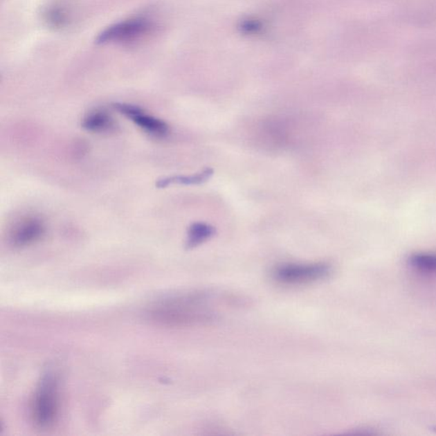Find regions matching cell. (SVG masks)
<instances>
[{
  "mask_svg": "<svg viewBox=\"0 0 436 436\" xmlns=\"http://www.w3.org/2000/svg\"><path fill=\"white\" fill-rule=\"evenodd\" d=\"M152 22L145 18H132L119 24L110 26L105 31L100 33L97 38L98 44L111 42L131 43L143 38V36L152 32Z\"/></svg>",
  "mask_w": 436,
  "mask_h": 436,
  "instance_id": "cell-4",
  "label": "cell"
},
{
  "mask_svg": "<svg viewBox=\"0 0 436 436\" xmlns=\"http://www.w3.org/2000/svg\"><path fill=\"white\" fill-rule=\"evenodd\" d=\"M46 227L39 217L24 218L14 227L10 233V242L15 247L33 245L43 237Z\"/></svg>",
  "mask_w": 436,
  "mask_h": 436,
  "instance_id": "cell-6",
  "label": "cell"
},
{
  "mask_svg": "<svg viewBox=\"0 0 436 436\" xmlns=\"http://www.w3.org/2000/svg\"><path fill=\"white\" fill-rule=\"evenodd\" d=\"M58 381L53 373L43 376L33 394L31 417L33 424L42 430L53 427L59 416Z\"/></svg>",
  "mask_w": 436,
  "mask_h": 436,
  "instance_id": "cell-2",
  "label": "cell"
},
{
  "mask_svg": "<svg viewBox=\"0 0 436 436\" xmlns=\"http://www.w3.org/2000/svg\"><path fill=\"white\" fill-rule=\"evenodd\" d=\"M82 127L91 132H106L112 130L114 121L105 111L96 110L84 118Z\"/></svg>",
  "mask_w": 436,
  "mask_h": 436,
  "instance_id": "cell-7",
  "label": "cell"
},
{
  "mask_svg": "<svg viewBox=\"0 0 436 436\" xmlns=\"http://www.w3.org/2000/svg\"><path fill=\"white\" fill-rule=\"evenodd\" d=\"M114 108L150 135L164 136L169 132V127L165 122L144 113L138 106L116 103Z\"/></svg>",
  "mask_w": 436,
  "mask_h": 436,
  "instance_id": "cell-5",
  "label": "cell"
},
{
  "mask_svg": "<svg viewBox=\"0 0 436 436\" xmlns=\"http://www.w3.org/2000/svg\"><path fill=\"white\" fill-rule=\"evenodd\" d=\"M431 430L435 432V433L436 434V426H433L431 428Z\"/></svg>",
  "mask_w": 436,
  "mask_h": 436,
  "instance_id": "cell-13",
  "label": "cell"
},
{
  "mask_svg": "<svg viewBox=\"0 0 436 436\" xmlns=\"http://www.w3.org/2000/svg\"><path fill=\"white\" fill-rule=\"evenodd\" d=\"M239 28L240 31L245 33V35H257L258 33L262 31V25L260 21L248 18V19H245L240 22Z\"/></svg>",
  "mask_w": 436,
  "mask_h": 436,
  "instance_id": "cell-12",
  "label": "cell"
},
{
  "mask_svg": "<svg viewBox=\"0 0 436 436\" xmlns=\"http://www.w3.org/2000/svg\"><path fill=\"white\" fill-rule=\"evenodd\" d=\"M232 299L209 291H188L155 302L147 310V316L155 323L166 327L201 326L217 320L221 302Z\"/></svg>",
  "mask_w": 436,
  "mask_h": 436,
  "instance_id": "cell-1",
  "label": "cell"
},
{
  "mask_svg": "<svg viewBox=\"0 0 436 436\" xmlns=\"http://www.w3.org/2000/svg\"><path fill=\"white\" fill-rule=\"evenodd\" d=\"M213 169L206 168L197 174L190 176H173L165 177L158 181L156 186L158 188H164L172 184H183V185H197L206 182L213 175Z\"/></svg>",
  "mask_w": 436,
  "mask_h": 436,
  "instance_id": "cell-8",
  "label": "cell"
},
{
  "mask_svg": "<svg viewBox=\"0 0 436 436\" xmlns=\"http://www.w3.org/2000/svg\"><path fill=\"white\" fill-rule=\"evenodd\" d=\"M216 234V228L212 225L205 223H194L191 225L188 231L186 247L193 249L208 242Z\"/></svg>",
  "mask_w": 436,
  "mask_h": 436,
  "instance_id": "cell-9",
  "label": "cell"
},
{
  "mask_svg": "<svg viewBox=\"0 0 436 436\" xmlns=\"http://www.w3.org/2000/svg\"><path fill=\"white\" fill-rule=\"evenodd\" d=\"M44 19L50 27L60 29L68 25L69 15L64 7L55 5L44 11Z\"/></svg>",
  "mask_w": 436,
  "mask_h": 436,
  "instance_id": "cell-11",
  "label": "cell"
},
{
  "mask_svg": "<svg viewBox=\"0 0 436 436\" xmlns=\"http://www.w3.org/2000/svg\"><path fill=\"white\" fill-rule=\"evenodd\" d=\"M331 273V266L326 262H287L276 266L273 269L272 278L283 286L301 287L326 280L330 277Z\"/></svg>",
  "mask_w": 436,
  "mask_h": 436,
  "instance_id": "cell-3",
  "label": "cell"
},
{
  "mask_svg": "<svg viewBox=\"0 0 436 436\" xmlns=\"http://www.w3.org/2000/svg\"><path fill=\"white\" fill-rule=\"evenodd\" d=\"M408 264L417 271L436 273V253H415L410 255Z\"/></svg>",
  "mask_w": 436,
  "mask_h": 436,
  "instance_id": "cell-10",
  "label": "cell"
}]
</instances>
